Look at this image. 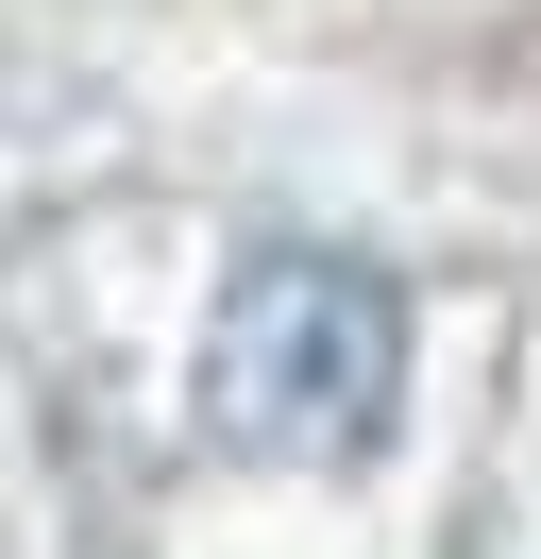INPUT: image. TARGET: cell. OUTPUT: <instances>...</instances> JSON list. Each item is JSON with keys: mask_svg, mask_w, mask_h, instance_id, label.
Here are the masks:
<instances>
[{"mask_svg": "<svg viewBox=\"0 0 541 559\" xmlns=\"http://www.w3.org/2000/svg\"><path fill=\"white\" fill-rule=\"evenodd\" d=\"M389 407H406V288L372 254H322V238L237 254L220 322H203V424L237 457L322 475V457L389 441Z\"/></svg>", "mask_w": 541, "mask_h": 559, "instance_id": "1", "label": "cell"}]
</instances>
